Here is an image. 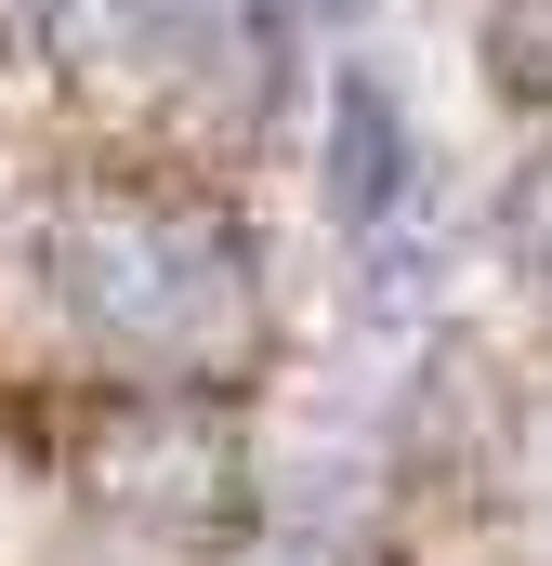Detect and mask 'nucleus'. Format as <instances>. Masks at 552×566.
Instances as JSON below:
<instances>
[{"instance_id": "nucleus-1", "label": "nucleus", "mask_w": 552, "mask_h": 566, "mask_svg": "<svg viewBox=\"0 0 552 566\" xmlns=\"http://www.w3.org/2000/svg\"><path fill=\"white\" fill-rule=\"evenodd\" d=\"M53 264H66V303H79L106 343H132V356H211V343H237V316H251V238H237L224 211H198V198L106 185V198L66 211Z\"/></svg>"}, {"instance_id": "nucleus-2", "label": "nucleus", "mask_w": 552, "mask_h": 566, "mask_svg": "<svg viewBox=\"0 0 552 566\" xmlns=\"http://www.w3.org/2000/svg\"><path fill=\"white\" fill-rule=\"evenodd\" d=\"M316 171H329V211H342V224H382V211H395V185H408V119H395V93H382L369 66L329 80Z\"/></svg>"}, {"instance_id": "nucleus-3", "label": "nucleus", "mask_w": 552, "mask_h": 566, "mask_svg": "<svg viewBox=\"0 0 552 566\" xmlns=\"http://www.w3.org/2000/svg\"><path fill=\"white\" fill-rule=\"evenodd\" d=\"M513 251H527V264L552 277V158L527 171V185H513Z\"/></svg>"}, {"instance_id": "nucleus-4", "label": "nucleus", "mask_w": 552, "mask_h": 566, "mask_svg": "<svg viewBox=\"0 0 552 566\" xmlns=\"http://www.w3.org/2000/svg\"><path fill=\"white\" fill-rule=\"evenodd\" d=\"M251 13H264L276 40H302V27H316V13H355V0H251Z\"/></svg>"}]
</instances>
